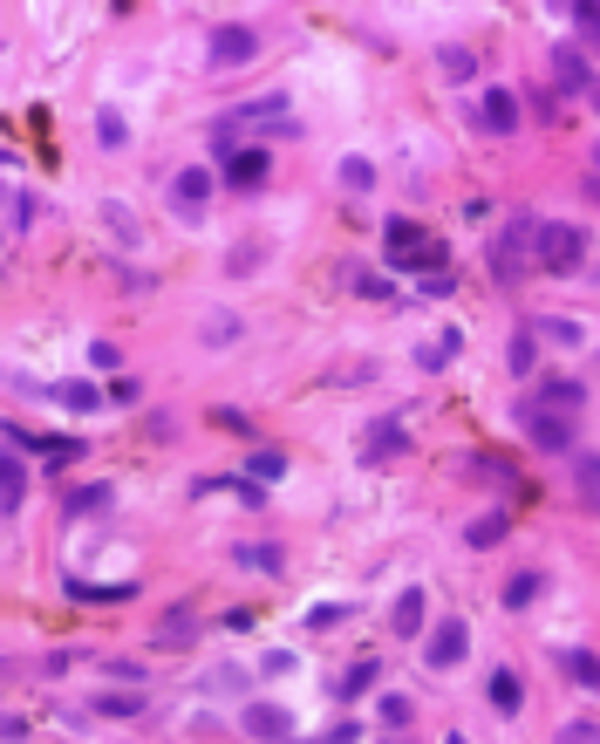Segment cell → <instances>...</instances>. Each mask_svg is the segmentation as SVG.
I'll list each match as a JSON object with an SVG mask.
<instances>
[{
	"mask_svg": "<svg viewBox=\"0 0 600 744\" xmlns=\"http://www.w3.org/2000/svg\"><path fill=\"white\" fill-rule=\"evenodd\" d=\"M410 451V424L403 417H375L369 444H362V465H389V458H403Z\"/></svg>",
	"mask_w": 600,
	"mask_h": 744,
	"instance_id": "cell-8",
	"label": "cell"
},
{
	"mask_svg": "<svg viewBox=\"0 0 600 744\" xmlns=\"http://www.w3.org/2000/svg\"><path fill=\"white\" fill-rule=\"evenodd\" d=\"M225 267H232V274H253V267H260V253H253V246H232V260H225Z\"/></svg>",
	"mask_w": 600,
	"mask_h": 744,
	"instance_id": "cell-39",
	"label": "cell"
},
{
	"mask_svg": "<svg viewBox=\"0 0 600 744\" xmlns=\"http://www.w3.org/2000/svg\"><path fill=\"white\" fill-rule=\"evenodd\" d=\"M225 178H232L239 192L260 185V178H266V151H260V144H253V151H232V157H225Z\"/></svg>",
	"mask_w": 600,
	"mask_h": 744,
	"instance_id": "cell-15",
	"label": "cell"
},
{
	"mask_svg": "<svg viewBox=\"0 0 600 744\" xmlns=\"http://www.w3.org/2000/svg\"><path fill=\"white\" fill-rule=\"evenodd\" d=\"M416 628H423V588H410L396 601V635H416Z\"/></svg>",
	"mask_w": 600,
	"mask_h": 744,
	"instance_id": "cell-28",
	"label": "cell"
},
{
	"mask_svg": "<svg viewBox=\"0 0 600 744\" xmlns=\"http://www.w3.org/2000/svg\"><path fill=\"white\" fill-rule=\"evenodd\" d=\"M96 710H103V717H144V690H103Z\"/></svg>",
	"mask_w": 600,
	"mask_h": 744,
	"instance_id": "cell-22",
	"label": "cell"
},
{
	"mask_svg": "<svg viewBox=\"0 0 600 744\" xmlns=\"http://www.w3.org/2000/svg\"><path fill=\"white\" fill-rule=\"evenodd\" d=\"M464 649H471V628H464V622H437V628H430V642H423V663H430V669H457V663H464Z\"/></svg>",
	"mask_w": 600,
	"mask_h": 744,
	"instance_id": "cell-7",
	"label": "cell"
},
{
	"mask_svg": "<svg viewBox=\"0 0 600 744\" xmlns=\"http://www.w3.org/2000/svg\"><path fill=\"white\" fill-rule=\"evenodd\" d=\"M532 335H546V342H560V349H580V342H587V328H580V321H539Z\"/></svg>",
	"mask_w": 600,
	"mask_h": 744,
	"instance_id": "cell-27",
	"label": "cell"
},
{
	"mask_svg": "<svg viewBox=\"0 0 600 744\" xmlns=\"http://www.w3.org/2000/svg\"><path fill=\"white\" fill-rule=\"evenodd\" d=\"M191 635H198V615H191V608H171V615L157 622V649H191Z\"/></svg>",
	"mask_w": 600,
	"mask_h": 744,
	"instance_id": "cell-14",
	"label": "cell"
},
{
	"mask_svg": "<svg viewBox=\"0 0 600 744\" xmlns=\"http://www.w3.org/2000/svg\"><path fill=\"white\" fill-rule=\"evenodd\" d=\"M532 403H539V410H580V403H587V383H580V376H546Z\"/></svg>",
	"mask_w": 600,
	"mask_h": 744,
	"instance_id": "cell-12",
	"label": "cell"
},
{
	"mask_svg": "<svg viewBox=\"0 0 600 744\" xmlns=\"http://www.w3.org/2000/svg\"><path fill=\"white\" fill-rule=\"evenodd\" d=\"M519 424H525V437H532L539 451H573V424H566L560 410H539V403H525Z\"/></svg>",
	"mask_w": 600,
	"mask_h": 744,
	"instance_id": "cell-6",
	"label": "cell"
},
{
	"mask_svg": "<svg viewBox=\"0 0 600 744\" xmlns=\"http://www.w3.org/2000/svg\"><path fill=\"white\" fill-rule=\"evenodd\" d=\"M21 492H28V465H21L14 451H0V506L14 512V506H21Z\"/></svg>",
	"mask_w": 600,
	"mask_h": 744,
	"instance_id": "cell-16",
	"label": "cell"
},
{
	"mask_svg": "<svg viewBox=\"0 0 600 744\" xmlns=\"http://www.w3.org/2000/svg\"><path fill=\"white\" fill-rule=\"evenodd\" d=\"M369 683H375V663H355V669H348V676L335 683V697H341V704H355V697H362Z\"/></svg>",
	"mask_w": 600,
	"mask_h": 744,
	"instance_id": "cell-29",
	"label": "cell"
},
{
	"mask_svg": "<svg viewBox=\"0 0 600 744\" xmlns=\"http://www.w3.org/2000/svg\"><path fill=\"white\" fill-rule=\"evenodd\" d=\"M55 403L75 410V417H89V410H103V390L96 383H55Z\"/></svg>",
	"mask_w": 600,
	"mask_h": 744,
	"instance_id": "cell-18",
	"label": "cell"
},
{
	"mask_svg": "<svg viewBox=\"0 0 600 744\" xmlns=\"http://www.w3.org/2000/svg\"><path fill=\"white\" fill-rule=\"evenodd\" d=\"M253 55H260V28H239V21H232V28H212V48H205L212 69H246Z\"/></svg>",
	"mask_w": 600,
	"mask_h": 744,
	"instance_id": "cell-5",
	"label": "cell"
},
{
	"mask_svg": "<svg viewBox=\"0 0 600 744\" xmlns=\"http://www.w3.org/2000/svg\"><path fill=\"white\" fill-rule=\"evenodd\" d=\"M96 137H103V151H123V144H130V123L116 117V110H103V117H96Z\"/></svg>",
	"mask_w": 600,
	"mask_h": 744,
	"instance_id": "cell-30",
	"label": "cell"
},
{
	"mask_svg": "<svg viewBox=\"0 0 600 744\" xmlns=\"http://www.w3.org/2000/svg\"><path fill=\"white\" fill-rule=\"evenodd\" d=\"M525 253H532V219H512L505 233L491 239V280L512 287V280L525 274Z\"/></svg>",
	"mask_w": 600,
	"mask_h": 744,
	"instance_id": "cell-4",
	"label": "cell"
},
{
	"mask_svg": "<svg viewBox=\"0 0 600 744\" xmlns=\"http://www.w3.org/2000/svg\"><path fill=\"white\" fill-rule=\"evenodd\" d=\"M375 710H382V724H389V731H403V724L416 717V710H410V697H396V690H389V697H382Z\"/></svg>",
	"mask_w": 600,
	"mask_h": 744,
	"instance_id": "cell-33",
	"label": "cell"
},
{
	"mask_svg": "<svg viewBox=\"0 0 600 744\" xmlns=\"http://www.w3.org/2000/svg\"><path fill=\"white\" fill-rule=\"evenodd\" d=\"M505 533H512V512H485V519H471V526H464V540H471V547H498Z\"/></svg>",
	"mask_w": 600,
	"mask_h": 744,
	"instance_id": "cell-19",
	"label": "cell"
},
{
	"mask_svg": "<svg viewBox=\"0 0 600 744\" xmlns=\"http://www.w3.org/2000/svg\"><path fill=\"white\" fill-rule=\"evenodd\" d=\"M348 280H355V294H369V301L389 294V280H382V274H348Z\"/></svg>",
	"mask_w": 600,
	"mask_h": 744,
	"instance_id": "cell-37",
	"label": "cell"
},
{
	"mask_svg": "<svg viewBox=\"0 0 600 744\" xmlns=\"http://www.w3.org/2000/svg\"><path fill=\"white\" fill-rule=\"evenodd\" d=\"M205 198H212V171H198V164H191V171L171 178V205H178V212H198Z\"/></svg>",
	"mask_w": 600,
	"mask_h": 744,
	"instance_id": "cell-13",
	"label": "cell"
},
{
	"mask_svg": "<svg viewBox=\"0 0 600 744\" xmlns=\"http://www.w3.org/2000/svg\"><path fill=\"white\" fill-rule=\"evenodd\" d=\"M232 335H239V321H232V314H212V321H205V342H232Z\"/></svg>",
	"mask_w": 600,
	"mask_h": 744,
	"instance_id": "cell-35",
	"label": "cell"
},
{
	"mask_svg": "<svg viewBox=\"0 0 600 744\" xmlns=\"http://www.w3.org/2000/svg\"><path fill=\"white\" fill-rule=\"evenodd\" d=\"M573 485H580V499H594V451H580V465H573Z\"/></svg>",
	"mask_w": 600,
	"mask_h": 744,
	"instance_id": "cell-34",
	"label": "cell"
},
{
	"mask_svg": "<svg viewBox=\"0 0 600 744\" xmlns=\"http://www.w3.org/2000/svg\"><path fill=\"white\" fill-rule=\"evenodd\" d=\"M396 744H403V738H396Z\"/></svg>",
	"mask_w": 600,
	"mask_h": 744,
	"instance_id": "cell-41",
	"label": "cell"
},
{
	"mask_svg": "<svg viewBox=\"0 0 600 744\" xmlns=\"http://www.w3.org/2000/svg\"><path fill=\"white\" fill-rule=\"evenodd\" d=\"M219 130H246V137H294L300 123H294V110H287V96L273 89V96H260V103H239Z\"/></svg>",
	"mask_w": 600,
	"mask_h": 744,
	"instance_id": "cell-1",
	"label": "cell"
},
{
	"mask_svg": "<svg viewBox=\"0 0 600 744\" xmlns=\"http://www.w3.org/2000/svg\"><path fill=\"white\" fill-rule=\"evenodd\" d=\"M444 744H471V738H464V731H450V738H444Z\"/></svg>",
	"mask_w": 600,
	"mask_h": 744,
	"instance_id": "cell-40",
	"label": "cell"
},
{
	"mask_svg": "<svg viewBox=\"0 0 600 744\" xmlns=\"http://www.w3.org/2000/svg\"><path fill=\"white\" fill-rule=\"evenodd\" d=\"M553 82H560L566 96H594V62H587L580 48H560V55H553Z\"/></svg>",
	"mask_w": 600,
	"mask_h": 744,
	"instance_id": "cell-11",
	"label": "cell"
},
{
	"mask_svg": "<svg viewBox=\"0 0 600 744\" xmlns=\"http://www.w3.org/2000/svg\"><path fill=\"white\" fill-rule=\"evenodd\" d=\"M341 185L348 192H375V164L369 157H341Z\"/></svg>",
	"mask_w": 600,
	"mask_h": 744,
	"instance_id": "cell-26",
	"label": "cell"
},
{
	"mask_svg": "<svg viewBox=\"0 0 600 744\" xmlns=\"http://www.w3.org/2000/svg\"><path fill=\"white\" fill-rule=\"evenodd\" d=\"M505 369H512V376H532V369H539V335H532V328H519V335H512V349H505Z\"/></svg>",
	"mask_w": 600,
	"mask_h": 744,
	"instance_id": "cell-17",
	"label": "cell"
},
{
	"mask_svg": "<svg viewBox=\"0 0 600 744\" xmlns=\"http://www.w3.org/2000/svg\"><path fill=\"white\" fill-rule=\"evenodd\" d=\"M478 117H485L491 137H519V96H512V89H485Z\"/></svg>",
	"mask_w": 600,
	"mask_h": 744,
	"instance_id": "cell-10",
	"label": "cell"
},
{
	"mask_svg": "<svg viewBox=\"0 0 600 744\" xmlns=\"http://www.w3.org/2000/svg\"><path fill=\"white\" fill-rule=\"evenodd\" d=\"M246 738H260V744H287L294 738V710H280V704H246Z\"/></svg>",
	"mask_w": 600,
	"mask_h": 744,
	"instance_id": "cell-9",
	"label": "cell"
},
{
	"mask_svg": "<svg viewBox=\"0 0 600 744\" xmlns=\"http://www.w3.org/2000/svg\"><path fill=\"white\" fill-rule=\"evenodd\" d=\"M560 669L573 676V683H580V690H594V683H600V669H594V649H566V656H560Z\"/></svg>",
	"mask_w": 600,
	"mask_h": 744,
	"instance_id": "cell-23",
	"label": "cell"
},
{
	"mask_svg": "<svg viewBox=\"0 0 600 744\" xmlns=\"http://www.w3.org/2000/svg\"><path fill=\"white\" fill-rule=\"evenodd\" d=\"M491 710H505V717H512V710L525 704V690H519V676H512V669H491Z\"/></svg>",
	"mask_w": 600,
	"mask_h": 744,
	"instance_id": "cell-20",
	"label": "cell"
},
{
	"mask_svg": "<svg viewBox=\"0 0 600 744\" xmlns=\"http://www.w3.org/2000/svg\"><path fill=\"white\" fill-rule=\"evenodd\" d=\"M560 744H594V717H573V724L560 731Z\"/></svg>",
	"mask_w": 600,
	"mask_h": 744,
	"instance_id": "cell-36",
	"label": "cell"
},
{
	"mask_svg": "<svg viewBox=\"0 0 600 744\" xmlns=\"http://www.w3.org/2000/svg\"><path fill=\"white\" fill-rule=\"evenodd\" d=\"M69 594H75V601H130L137 588H130V581H110V588H96V581H69Z\"/></svg>",
	"mask_w": 600,
	"mask_h": 744,
	"instance_id": "cell-25",
	"label": "cell"
},
{
	"mask_svg": "<svg viewBox=\"0 0 600 744\" xmlns=\"http://www.w3.org/2000/svg\"><path fill=\"white\" fill-rule=\"evenodd\" d=\"M382 246H389V253H382L389 267H444V246L423 233V226H410V219H389V226H382Z\"/></svg>",
	"mask_w": 600,
	"mask_h": 744,
	"instance_id": "cell-2",
	"label": "cell"
},
{
	"mask_svg": "<svg viewBox=\"0 0 600 744\" xmlns=\"http://www.w3.org/2000/svg\"><path fill=\"white\" fill-rule=\"evenodd\" d=\"M444 69H450V76H471L478 62H471V48H444Z\"/></svg>",
	"mask_w": 600,
	"mask_h": 744,
	"instance_id": "cell-38",
	"label": "cell"
},
{
	"mask_svg": "<svg viewBox=\"0 0 600 744\" xmlns=\"http://www.w3.org/2000/svg\"><path fill=\"white\" fill-rule=\"evenodd\" d=\"M232 560H239V567H253V574H280V547H239Z\"/></svg>",
	"mask_w": 600,
	"mask_h": 744,
	"instance_id": "cell-31",
	"label": "cell"
},
{
	"mask_svg": "<svg viewBox=\"0 0 600 744\" xmlns=\"http://www.w3.org/2000/svg\"><path fill=\"white\" fill-rule=\"evenodd\" d=\"M457 349H464V328H444V335H437L430 349L416 355V362H423V369H444V362H450V355H457Z\"/></svg>",
	"mask_w": 600,
	"mask_h": 744,
	"instance_id": "cell-24",
	"label": "cell"
},
{
	"mask_svg": "<svg viewBox=\"0 0 600 744\" xmlns=\"http://www.w3.org/2000/svg\"><path fill=\"white\" fill-rule=\"evenodd\" d=\"M532 601H539V574H532V567H519V574L505 581V608L519 615V608H532Z\"/></svg>",
	"mask_w": 600,
	"mask_h": 744,
	"instance_id": "cell-21",
	"label": "cell"
},
{
	"mask_svg": "<svg viewBox=\"0 0 600 744\" xmlns=\"http://www.w3.org/2000/svg\"><path fill=\"white\" fill-rule=\"evenodd\" d=\"M246 471H253L260 485H273V478H287V458H280V451H253V458H246Z\"/></svg>",
	"mask_w": 600,
	"mask_h": 744,
	"instance_id": "cell-32",
	"label": "cell"
},
{
	"mask_svg": "<svg viewBox=\"0 0 600 744\" xmlns=\"http://www.w3.org/2000/svg\"><path fill=\"white\" fill-rule=\"evenodd\" d=\"M532 253H539L546 274H573V267H587V233H573V226H532Z\"/></svg>",
	"mask_w": 600,
	"mask_h": 744,
	"instance_id": "cell-3",
	"label": "cell"
}]
</instances>
